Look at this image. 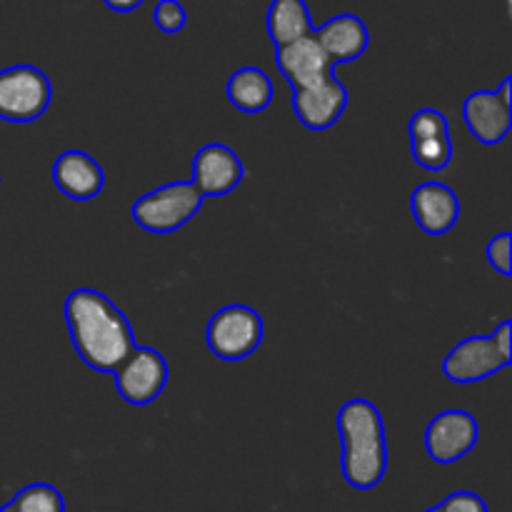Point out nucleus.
<instances>
[{
  "label": "nucleus",
  "mask_w": 512,
  "mask_h": 512,
  "mask_svg": "<svg viewBox=\"0 0 512 512\" xmlns=\"http://www.w3.org/2000/svg\"><path fill=\"white\" fill-rule=\"evenodd\" d=\"M438 508L440 512H490L488 503L478 493H473V490H455Z\"/></svg>",
  "instance_id": "22"
},
{
  "label": "nucleus",
  "mask_w": 512,
  "mask_h": 512,
  "mask_svg": "<svg viewBox=\"0 0 512 512\" xmlns=\"http://www.w3.org/2000/svg\"><path fill=\"white\" fill-rule=\"evenodd\" d=\"M168 360L150 345H135L113 373L115 390L128 405L143 408L155 403L168 385Z\"/></svg>",
  "instance_id": "7"
},
{
  "label": "nucleus",
  "mask_w": 512,
  "mask_h": 512,
  "mask_svg": "<svg viewBox=\"0 0 512 512\" xmlns=\"http://www.w3.org/2000/svg\"><path fill=\"white\" fill-rule=\"evenodd\" d=\"M265 28L275 48L295 43V40L313 35V18L305 0H273L265 15Z\"/></svg>",
  "instance_id": "18"
},
{
  "label": "nucleus",
  "mask_w": 512,
  "mask_h": 512,
  "mask_svg": "<svg viewBox=\"0 0 512 512\" xmlns=\"http://www.w3.org/2000/svg\"><path fill=\"white\" fill-rule=\"evenodd\" d=\"M0 183H3V178H0Z\"/></svg>",
  "instance_id": "26"
},
{
  "label": "nucleus",
  "mask_w": 512,
  "mask_h": 512,
  "mask_svg": "<svg viewBox=\"0 0 512 512\" xmlns=\"http://www.w3.org/2000/svg\"><path fill=\"white\" fill-rule=\"evenodd\" d=\"M245 178V165L240 155L225 143H208L195 153L193 180L203 198L233 193Z\"/></svg>",
  "instance_id": "11"
},
{
  "label": "nucleus",
  "mask_w": 512,
  "mask_h": 512,
  "mask_svg": "<svg viewBox=\"0 0 512 512\" xmlns=\"http://www.w3.org/2000/svg\"><path fill=\"white\" fill-rule=\"evenodd\" d=\"M410 150L420 168L445 170L453 160V138H450V123L443 110L423 108L410 118Z\"/></svg>",
  "instance_id": "10"
},
{
  "label": "nucleus",
  "mask_w": 512,
  "mask_h": 512,
  "mask_svg": "<svg viewBox=\"0 0 512 512\" xmlns=\"http://www.w3.org/2000/svg\"><path fill=\"white\" fill-rule=\"evenodd\" d=\"M463 118L470 133L485 145L508 138L512 125V78H503L498 90H475L465 98Z\"/></svg>",
  "instance_id": "8"
},
{
  "label": "nucleus",
  "mask_w": 512,
  "mask_h": 512,
  "mask_svg": "<svg viewBox=\"0 0 512 512\" xmlns=\"http://www.w3.org/2000/svg\"><path fill=\"white\" fill-rule=\"evenodd\" d=\"M410 210L418 228L428 235H445L458 225L460 200L445 183H423L410 195Z\"/></svg>",
  "instance_id": "14"
},
{
  "label": "nucleus",
  "mask_w": 512,
  "mask_h": 512,
  "mask_svg": "<svg viewBox=\"0 0 512 512\" xmlns=\"http://www.w3.org/2000/svg\"><path fill=\"white\" fill-rule=\"evenodd\" d=\"M313 35L333 65L363 58L370 45L368 25L353 13H340L335 18L325 20L320 28L313 30Z\"/></svg>",
  "instance_id": "16"
},
{
  "label": "nucleus",
  "mask_w": 512,
  "mask_h": 512,
  "mask_svg": "<svg viewBox=\"0 0 512 512\" xmlns=\"http://www.w3.org/2000/svg\"><path fill=\"white\" fill-rule=\"evenodd\" d=\"M265 335L263 315L250 305H225L205 328V343L215 358L240 363L260 348Z\"/></svg>",
  "instance_id": "5"
},
{
  "label": "nucleus",
  "mask_w": 512,
  "mask_h": 512,
  "mask_svg": "<svg viewBox=\"0 0 512 512\" xmlns=\"http://www.w3.org/2000/svg\"><path fill=\"white\" fill-rule=\"evenodd\" d=\"M510 238H512V233L510 230H505V233H500L498 238L490 240L488 248H485V258H488V263L493 265V270H498L503 278H508V275L512 273Z\"/></svg>",
  "instance_id": "21"
},
{
  "label": "nucleus",
  "mask_w": 512,
  "mask_h": 512,
  "mask_svg": "<svg viewBox=\"0 0 512 512\" xmlns=\"http://www.w3.org/2000/svg\"><path fill=\"white\" fill-rule=\"evenodd\" d=\"M275 65L293 90L310 88V85L335 75V65L330 63L315 35H305L295 43L275 48Z\"/></svg>",
  "instance_id": "13"
},
{
  "label": "nucleus",
  "mask_w": 512,
  "mask_h": 512,
  "mask_svg": "<svg viewBox=\"0 0 512 512\" xmlns=\"http://www.w3.org/2000/svg\"><path fill=\"white\" fill-rule=\"evenodd\" d=\"M153 20L158 25L160 33L175 35L185 28L188 23V13H185L180 0H158L153 10Z\"/></svg>",
  "instance_id": "20"
},
{
  "label": "nucleus",
  "mask_w": 512,
  "mask_h": 512,
  "mask_svg": "<svg viewBox=\"0 0 512 512\" xmlns=\"http://www.w3.org/2000/svg\"><path fill=\"white\" fill-rule=\"evenodd\" d=\"M105 8H110L113 13H133L138 10L145 0H103Z\"/></svg>",
  "instance_id": "23"
},
{
  "label": "nucleus",
  "mask_w": 512,
  "mask_h": 512,
  "mask_svg": "<svg viewBox=\"0 0 512 512\" xmlns=\"http://www.w3.org/2000/svg\"><path fill=\"white\" fill-rule=\"evenodd\" d=\"M53 183L65 198L85 203L98 198L105 185V173L98 160L85 150H63L55 158Z\"/></svg>",
  "instance_id": "15"
},
{
  "label": "nucleus",
  "mask_w": 512,
  "mask_h": 512,
  "mask_svg": "<svg viewBox=\"0 0 512 512\" xmlns=\"http://www.w3.org/2000/svg\"><path fill=\"white\" fill-rule=\"evenodd\" d=\"M348 98V88L330 75L310 88L293 90V110L308 130H328L343 118Z\"/></svg>",
  "instance_id": "12"
},
{
  "label": "nucleus",
  "mask_w": 512,
  "mask_h": 512,
  "mask_svg": "<svg viewBox=\"0 0 512 512\" xmlns=\"http://www.w3.org/2000/svg\"><path fill=\"white\" fill-rule=\"evenodd\" d=\"M13 512H65V498L55 485L33 483L25 485L10 500Z\"/></svg>",
  "instance_id": "19"
},
{
  "label": "nucleus",
  "mask_w": 512,
  "mask_h": 512,
  "mask_svg": "<svg viewBox=\"0 0 512 512\" xmlns=\"http://www.w3.org/2000/svg\"><path fill=\"white\" fill-rule=\"evenodd\" d=\"M512 363V323L503 320L493 335H473L455 345L443 360L450 383L470 385L500 373Z\"/></svg>",
  "instance_id": "3"
},
{
  "label": "nucleus",
  "mask_w": 512,
  "mask_h": 512,
  "mask_svg": "<svg viewBox=\"0 0 512 512\" xmlns=\"http://www.w3.org/2000/svg\"><path fill=\"white\" fill-rule=\"evenodd\" d=\"M273 95V80L268 78L263 68H255V65H245V68L235 70L228 78V83H225V98L240 113H263L273 103Z\"/></svg>",
  "instance_id": "17"
},
{
  "label": "nucleus",
  "mask_w": 512,
  "mask_h": 512,
  "mask_svg": "<svg viewBox=\"0 0 512 512\" xmlns=\"http://www.w3.org/2000/svg\"><path fill=\"white\" fill-rule=\"evenodd\" d=\"M425 512H440V508H438V505H435V508H428Z\"/></svg>",
  "instance_id": "25"
},
{
  "label": "nucleus",
  "mask_w": 512,
  "mask_h": 512,
  "mask_svg": "<svg viewBox=\"0 0 512 512\" xmlns=\"http://www.w3.org/2000/svg\"><path fill=\"white\" fill-rule=\"evenodd\" d=\"M0 512H13V505H10V503H5L3 508H0Z\"/></svg>",
  "instance_id": "24"
},
{
  "label": "nucleus",
  "mask_w": 512,
  "mask_h": 512,
  "mask_svg": "<svg viewBox=\"0 0 512 512\" xmlns=\"http://www.w3.org/2000/svg\"><path fill=\"white\" fill-rule=\"evenodd\" d=\"M425 450L440 465H453L463 460L478 445V420L468 410H443L425 428Z\"/></svg>",
  "instance_id": "9"
},
{
  "label": "nucleus",
  "mask_w": 512,
  "mask_h": 512,
  "mask_svg": "<svg viewBox=\"0 0 512 512\" xmlns=\"http://www.w3.org/2000/svg\"><path fill=\"white\" fill-rule=\"evenodd\" d=\"M340 470L350 488L373 490L388 473L383 413L365 398H353L338 413Z\"/></svg>",
  "instance_id": "2"
},
{
  "label": "nucleus",
  "mask_w": 512,
  "mask_h": 512,
  "mask_svg": "<svg viewBox=\"0 0 512 512\" xmlns=\"http://www.w3.org/2000/svg\"><path fill=\"white\" fill-rule=\"evenodd\" d=\"M203 200L190 180H175L140 195L133 205V220L148 233L170 235L200 213Z\"/></svg>",
  "instance_id": "4"
},
{
  "label": "nucleus",
  "mask_w": 512,
  "mask_h": 512,
  "mask_svg": "<svg viewBox=\"0 0 512 512\" xmlns=\"http://www.w3.org/2000/svg\"><path fill=\"white\" fill-rule=\"evenodd\" d=\"M70 343L88 368L113 375L135 348V333L123 310L95 288H78L65 298Z\"/></svg>",
  "instance_id": "1"
},
{
  "label": "nucleus",
  "mask_w": 512,
  "mask_h": 512,
  "mask_svg": "<svg viewBox=\"0 0 512 512\" xmlns=\"http://www.w3.org/2000/svg\"><path fill=\"white\" fill-rule=\"evenodd\" d=\"M53 100L48 75L35 65H10L0 70V120L35 123Z\"/></svg>",
  "instance_id": "6"
}]
</instances>
